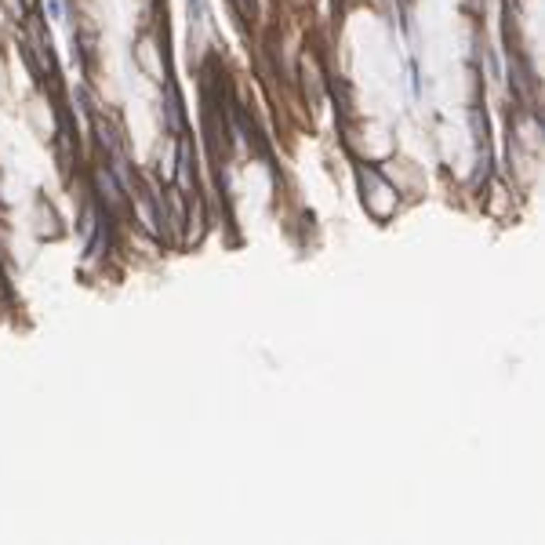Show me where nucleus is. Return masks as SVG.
<instances>
[{
  "label": "nucleus",
  "instance_id": "nucleus-1",
  "mask_svg": "<svg viewBox=\"0 0 545 545\" xmlns=\"http://www.w3.org/2000/svg\"><path fill=\"white\" fill-rule=\"evenodd\" d=\"M360 189H364V207L374 218H389L396 211V193L393 185L382 178L374 168H360Z\"/></svg>",
  "mask_w": 545,
  "mask_h": 545
},
{
  "label": "nucleus",
  "instance_id": "nucleus-2",
  "mask_svg": "<svg viewBox=\"0 0 545 545\" xmlns=\"http://www.w3.org/2000/svg\"><path fill=\"white\" fill-rule=\"evenodd\" d=\"M175 189L182 197L197 193V168H193V142L178 135V156H175Z\"/></svg>",
  "mask_w": 545,
  "mask_h": 545
},
{
  "label": "nucleus",
  "instance_id": "nucleus-3",
  "mask_svg": "<svg viewBox=\"0 0 545 545\" xmlns=\"http://www.w3.org/2000/svg\"><path fill=\"white\" fill-rule=\"evenodd\" d=\"M164 95H168V106H164V124H168V131L171 135H182L185 131V109H182V95L178 87L168 80L164 84Z\"/></svg>",
  "mask_w": 545,
  "mask_h": 545
},
{
  "label": "nucleus",
  "instance_id": "nucleus-4",
  "mask_svg": "<svg viewBox=\"0 0 545 545\" xmlns=\"http://www.w3.org/2000/svg\"><path fill=\"white\" fill-rule=\"evenodd\" d=\"M62 233V222H58V211L44 200V197H37V237H48V240H58Z\"/></svg>",
  "mask_w": 545,
  "mask_h": 545
},
{
  "label": "nucleus",
  "instance_id": "nucleus-5",
  "mask_svg": "<svg viewBox=\"0 0 545 545\" xmlns=\"http://www.w3.org/2000/svg\"><path fill=\"white\" fill-rule=\"evenodd\" d=\"M302 84H306V99H309V106L316 109L320 106V99H324V77H320V66L313 58H302Z\"/></svg>",
  "mask_w": 545,
  "mask_h": 545
},
{
  "label": "nucleus",
  "instance_id": "nucleus-6",
  "mask_svg": "<svg viewBox=\"0 0 545 545\" xmlns=\"http://www.w3.org/2000/svg\"><path fill=\"white\" fill-rule=\"evenodd\" d=\"M0 8H4V15H8L11 22H18V26H22L26 15H29V8L22 4V0H0Z\"/></svg>",
  "mask_w": 545,
  "mask_h": 545
},
{
  "label": "nucleus",
  "instance_id": "nucleus-7",
  "mask_svg": "<svg viewBox=\"0 0 545 545\" xmlns=\"http://www.w3.org/2000/svg\"><path fill=\"white\" fill-rule=\"evenodd\" d=\"M11 280H8V269H4V262H0V302H11Z\"/></svg>",
  "mask_w": 545,
  "mask_h": 545
},
{
  "label": "nucleus",
  "instance_id": "nucleus-8",
  "mask_svg": "<svg viewBox=\"0 0 545 545\" xmlns=\"http://www.w3.org/2000/svg\"><path fill=\"white\" fill-rule=\"evenodd\" d=\"M44 11H48L55 22H62V15H66V11H62V0H48V4H44Z\"/></svg>",
  "mask_w": 545,
  "mask_h": 545
},
{
  "label": "nucleus",
  "instance_id": "nucleus-9",
  "mask_svg": "<svg viewBox=\"0 0 545 545\" xmlns=\"http://www.w3.org/2000/svg\"><path fill=\"white\" fill-rule=\"evenodd\" d=\"M233 8L240 11V18H247V15L254 11V0H233Z\"/></svg>",
  "mask_w": 545,
  "mask_h": 545
}]
</instances>
